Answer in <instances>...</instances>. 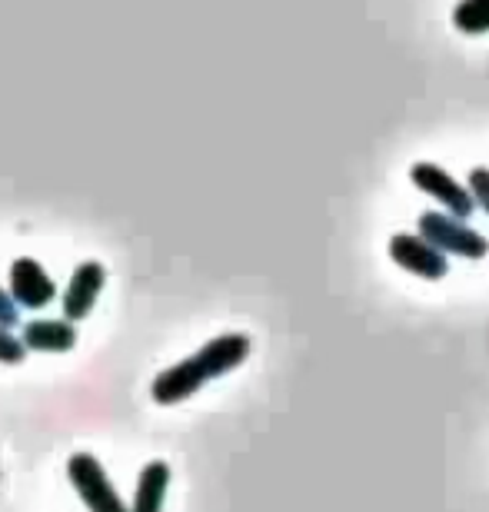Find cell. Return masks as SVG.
<instances>
[{
	"mask_svg": "<svg viewBox=\"0 0 489 512\" xmlns=\"http://www.w3.org/2000/svg\"><path fill=\"white\" fill-rule=\"evenodd\" d=\"M27 350L34 353H70L77 346V326L67 320H30L20 330Z\"/></svg>",
	"mask_w": 489,
	"mask_h": 512,
	"instance_id": "ba28073f",
	"label": "cell"
},
{
	"mask_svg": "<svg viewBox=\"0 0 489 512\" xmlns=\"http://www.w3.org/2000/svg\"><path fill=\"white\" fill-rule=\"evenodd\" d=\"M0 323L10 326V330L20 323V306L14 303V296H10L7 286H0Z\"/></svg>",
	"mask_w": 489,
	"mask_h": 512,
	"instance_id": "4fadbf2b",
	"label": "cell"
},
{
	"mask_svg": "<svg viewBox=\"0 0 489 512\" xmlns=\"http://www.w3.org/2000/svg\"><path fill=\"white\" fill-rule=\"evenodd\" d=\"M107 286V266L97 263V260H84L70 276L67 290H64V303H60V310L70 323H80L87 320L90 313H94V306L100 300V293H104Z\"/></svg>",
	"mask_w": 489,
	"mask_h": 512,
	"instance_id": "52a82bcc",
	"label": "cell"
},
{
	"mask_svg": "<svg viewBox=\"0 0 489 512\" xmlns=\"http://www.w3.org/2000/svg\"><path fill=\"white\" fill-rule=\"evenodd\" d=\"M453 27L460 34H489V0H460L453 10Z\"/></svg>",
	"mask_w": 489,
	"mask_h": 512,
	"instance_id": "30bf717a",
	"label": "cell"
},
{
	"mask_svg": "<svg viewBox=\"0 0 489 512\" xmlns=\"http://www.w3.org/2000/svg\"><path fill=\"white\" fill-rule=\"evenodd\" d=\"M10 296L20 310H47L57 300V283L34 256H20L10 263Z\"/></svg>",
	"mask_w": 489,
	"mask_h": 512,
	"instance_id": "8992f818",
	"label": "cell"
},
{
	"mask_svg": "<svg viewBox=\"0 0 489 512\" xmlns=\"http://www.w3.org/2000/svg\"><path fill=\"white\" fill-rule=\"evenodd\" d=\"M250 356V340L243 333H223L213 336L210 343H203L197 353L187 356L183 363L170 366V370L157 373L150 396L157 406H177L183 399H190L197 389H203L210 380L233 373L237 366Z\"/></svg>",
	"mask_w": 489,
	"mask_h": 512,
	"instance_id": "6da1fadb",
	"label": "cell"
},
{
	"mask_svg": "<svg viewBox=\"0 0 489 512\" xmlns=\"http://www.w3.org/2000/svg\"><path fill=\"white\" fill-rule=\"evenodd\" d=\"M390 256L400 270L420 276V280H443L450 273V260L440 247H433L423 233H396L390 240Z\"/></svg>",
	"mask_w": 489,
	"mask_h": 512,
	"instance_id": "5b68a950",
	"label": "cell"
},
{
	"mask_svg": "<svg viewBox=\"0 0 489 512\" xmlns=\"http://www.w3.org/2000/svg\"><path fill=\"white\" fill-rule=\"evenodd\" d=\"M167 489H170V466L154 459V463H147L144 469H140L137 493H134V503H130V512H163Z\"/></svg>",
	"mask_w": 489,
	"mask_h": 512,
	"instance_id": "9c48e42d",
	"label": "cell"
},
{
	"mask_svg": "<svg viewBox=\"0 0 489 512\" xmlns=\"http://www.w3.org/2000/svg\"><path fill=\"white\" fill-rule=\"evenodd\" d=\"M27 360V346L17 333H10V326L0 323V363L4 366H17Z\"/></svg>",
	"mask_w": 489,
	"mask_h": 512,
	"instance_id": "8fae6325",
	"label": "cell"
},
{
	"mask_svg": "<svg viewBox=\"0 0 489 512\" xmlns=\"http://www.w3.org/2000/svg\"><path fill=\"white\" fill-rule=\"evenodd\" d=\"M420 233L446 256H463V260H483L489 253V240L476 233L470 223L453 217L446 210H426L420 217Z\"/></svg>",
	"mask_w": 489,
	"mask_h": 512,
	"instance_id": "7a4b0ae2",
	"label": "cell"
},
{
	"mask_svg": "<svg viewBox=\"0 0 489 512\" xmlns=\"http://www.w3.org/2000/svg\"><path fill=\"white\" fill-rule=\"evenodd\" d=\"M67 476L77 489L80 503H84L90 512H130V506L120 499L117 486L110 483L107 469L100 466L97 456L74 453L67 459Z\"/></svg>",
	"mask_w": 489,
	"mask_h": 512,
	"instance_id": "3957f363",
	"label": "cell"
},
{
	"mask_svg": "<svg viewBox=\"0 0 489 512\" xmlns=\"http://www.w3.org/2000/svg\"><path fill=\"white\" fill-rule=\"evenodd\" d=\"M466 190H470L476 210L489 213V167H473L470 180H466Z\"/></svg>",
	"mask_w": 489,
	"mask_h": 512,
	"instance_id": "7c38bea8",
	"label": "cell"
},
{
	"mask_svg": "<svg viewBox=\"0 0 489 512\" xmlns=\"http://www.w3.org/2000/svg\"><path fill=\"white\" fill-rule=\"evenodd\" d=\"M410 180L413 187L426 193V197H433L446 213H453V217L460 220H470L476 203L470 197V190H466V183H460L453 177V173H446L443 167H436L430 160H420L410 167Z\"/></svg>",
	"mask_w": 489,
	"mask_h": 512,
	"instance_id": "277c9868",
	"label": "cell"
}]
</instances>
